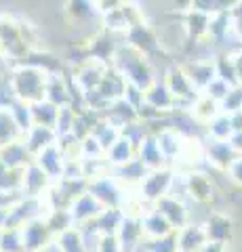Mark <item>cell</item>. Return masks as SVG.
<instances>
[{
    "instance_id": "5",
    "label": "cell",
    "mask_w": 242,
    "mask_h": 252,
    "mask_svg": "<svg viewBox=\"0 0 242 252\" xmlns=\"http://www.w3.org/2000/svg\"><path fill=\"white\" fill-rule=\"evenodd\" d=\"M185 187H187L190 198L196 200L198 204H205L213 198V183H210L208 177L200 175V172H190L185 177Z\"/></svg>"
},
{
    "instance_id": "1",
    "label": "cell",
    "mask_w": 242,
    "mask_h": 252,
    "mask_svg": "<svg viewBox=\"0 0 242 252\" xmlns=\"http://www.w3.org/2000/svg\"><path fill=\"white\" fill-rule=\"evenodd\" d=\"M49 76L51 74L40 67H21L19 72L13 74L9 89L17 101L32 105V103H38V101H44Z\"/></svg>"
},
{
    "instance_id": "7",
    "label": "cell",
    "mask_w": 242,
    "mask_h": 252,
    "mask_svg": "<svg viewBox=\"0 0 242 252\" xmlns=\"http://www.w3.org/2000/svg\"><path fill=\"white\" fill-rule=\"evenodd\" d=\"M38 252H64V250L59 248V244H57V242H51V244H46V246L40 248Z\"/></svg>"
},
{
    "instance_id": "2",
    "label": "cell",
    "mask_w": 242,
    "mask_h": 252,
    "mask_svg": "<svg viewBox=\"0 0 242 252\" xmlns=\"http://www.w3.org/2000/svg\"><path fill=\"white\" fill-rule=\"evenodd\" d=\"M175 175L169 170H150V175L143 179L141 183V200H152L158 202L162 195L171 193V185H173Z\"/></svg>"
},
{
    "instance_id": "6",
    "label": "cell",
    "mask_w": 242,
    "mask_h": 252,
    "mask_svg": "<svg viewBox=\"0 0 242 252\" xmlns=\"http://www.w3.org/2000/svg\"><path fill=\"white\" fill-rule=\"evenodd\" d=\"M228 170H230V175H232V179L236 181V183H242V156L234 160V164Z\"/></svg>"
},
{
    "instance_id": "3",
    "label": "cell",
    "mask_w": 242,
    "mask_h": 252,
    "mask_svg": "<svg viewBox=\"0 0 242 252\" xmlns=\"http://www.w3.org/2000/svg\"><path fill=\"white\" fill-rule=\"evenodd\" d=\"M179 250L181 252H202V248L208 244V235L205 225H192L187 223L181 229H177Z\"/></svg>"
},
{
    "instance_id": "4",
    "label": "cell",
    "mask_w": 242,
    "mask_h": 252,
    "mask_svg": "<svg viewBox=\"0 0 242 252\" xmlns=\"http://www.w3.org/2000/svg\"><path fill=\"white\" fill-rule=\"evenodd\" d=\"M141 227H143V235H145V238H152V240L162 238V235L175 231L173 225L167 220V217L162 215L160 210H156V208L147 210L145 215L141 217Z\"/></svg>"
}]
</instances>
